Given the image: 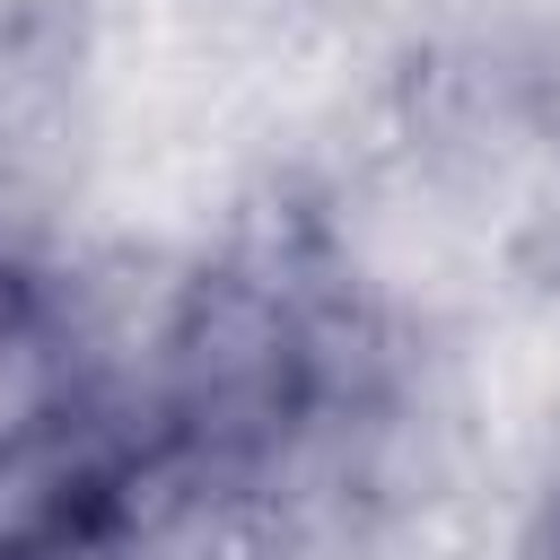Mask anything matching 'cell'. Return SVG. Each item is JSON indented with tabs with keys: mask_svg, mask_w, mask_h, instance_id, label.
<instances>
[{
	"mask_svg": "<svg viewBox=\"0 0 560 560\" xmlns=\"http://www.w3.org/2000/svg\"><path fill=\"white\" fill-rule=\"evenodd\" d=\"M516 560H560V446H551V464L534 472V490L516 508Z\"/></svg>",
	"mask_w": 560,
	"mask_h": 560,
	"instance_id": "2",
	"label": "cell"
},
{
	"mask_svg": "<svg viewBox=\"0 0 560 560\" xmlns=\"http://www.w3.org/2000/svg\"><path fill=\"white\" fill-rule=\"evenodd\" d=\"M376 332L350 271L315 228L236 236L158 315L140 368V455L149 481L262 490L350 420Z\"/></svg>",
	"mask_w": 560,
	"mask_h": 560,
	"instance_id": "1",
	"label": "cell"
}]
</instances>
